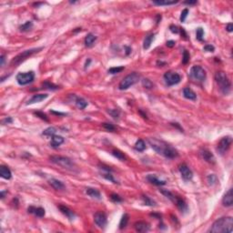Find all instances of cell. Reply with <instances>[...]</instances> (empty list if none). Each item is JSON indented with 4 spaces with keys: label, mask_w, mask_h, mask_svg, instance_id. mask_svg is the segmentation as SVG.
<instances>
[{
    "label": "cell",
    "mask_w": 233,
    "mask_h": 233,
    "mask_svg": "<svg viewBox=\"0 0 233 233\" xmlns=\"http://www.w3.org/2000/svg\"><path fill=\"white\" fill-rule=\"evenodd\" d=\"M32 27H33V23H32L31 21H27L25 24H23L22 26H20L19 29H20V31H22V32H27V31H29Z\"/></svg>",
    "instance_id": "d590c367"
},
{
    "label": "cell",
    "mask_w": 233,
    "mask_h": 233,
    "mask_svg": "<svg viewBox=\"0 0 233 233\" xmlns=\"http://www.w3.org/2000/svg\"><path fill=\"white\" fill-rule=\"evenodd\" d=\"M91 62V59H89L88 58V60H87L86 61V64H85V68H87V67H88V65H89V63H90Z\"/></svg>",
    "instance_id": "91938a15"
},
{
    "label": "cell",
    "mask_w": 233,
    "mask_h": 233,
    "mask_svg": "<svg viewBox=\"0 0 233 233\" xmlns=\"http://www.w3.org/2000/svg\"><path fill=\"white\" fill-rule=\"evenodd\" d=\"M34 78H35V74L33 71H29V72H25V73H18L16 75V81L21 86H25L33 82Z\"/></svg>",
    "instance_id": "ba28073f"
},
{
    "label": "cell",
    "mask_w": 233,
    "mask_h": 233,
    "mask_svg": "<svg viewBox=\"0 0 233 233\" xmlns=\"http://www.w3.org/2000/svg\"><path fill=\"white\" fill-rule=\"evenodd\" d=\"M169 29H170V31H171L172 33H175V34H178V33H180V28H178L177 26L172 25V26L169 27Z\"/></svg>",
    "instance_id": "681fc988"
},
{
    "label": "cell",
    "mask_w": 233,
    "mask_h": 233,
    "mask_svg": "<svg viewBox=\"0 0 233 233\" xmlns=\"http://www.w3.org/2000/svg\"><path fill=\"white\" fill-rule=\"evenodd\" d=\"M51 113L52 114H54V115H58V116H65L66 114L65 113H61V112H56V111H51Z\"/></svg>",
    "instance_id": "9f6ffc18"
},
{
    "label": "cell",
    "mask_w": 233,
    "mask_h": 233,
    "mask_svg": "<svg viewBox=\"0 0 233 233\" xmlns=\"http://www.w3.org/2000/svg\"><path fill=\"white\" fill-rule=\"evenodd\" d=\"M174 46H175V41L169 40V41L167 42V47H173Z\"/></svg>",
    "instance_id": "f5cc1de1"
},
{
    "label": "cell",
    "mask_w": 233,
    "mask_h": 233,
    "mask_svg": "<svg viewBox=\"0 0 233 233\" xmlns=\"http://www.w3.org/2000/svg\"><path fill=\"white\" fill-rule=\"evenodd\" d=\"M130 52H131V48L129 47H126V55L129 56L130 54Z\"/></svg>",
    "instance_id": "680465c9"
},
{
    "label": "cell",
    "mask_w": 233,
    "mask_h": 233,
    "mask_svg": "<svg viewBox=\"0 0 233 233\" xmlns=\"http://www.w3.org/2000/svg\"><path fill=\"white\" fill-rule=\"evenodd\" d=\"M129 220V214H124L122 216V218H121V220H120V222H119V229H125L127 227Z\"/></svg>",
    "instance_id": "4dcf8cb0"
},
{
    "label": "cell",
    "mask_w": 233,
    "mask_h": 233,
    "mask_svg": "<svg viewBox=\"0 0 233 233\" xmlns=\"http://www.w3.org/2000/svg\"><path fill=\"white\" fill-rule=\"evenodd\" d=\"M207 181H208V183H209V185L212 186V185H214V184H216V183H217V181H218V178H217L216 175L210 174V175H209L208 178H207Z\"/></svg>",
    "instance_id": "f35d334b"
},
{
    "label": "cell",
    "mask_w": 233,
    "mask_h": 233,
    "mask_svg": "<svg viewBox=\"0 0 233 233\" xmlns=\"http://www.w3.org/2000/svg\"><path fill=\"white\" fill-rule=\"evenodd\" d=\"M198 2L196 1V0H194V1H185L184 2V4L185 5H195V4H197Z\"/></svg>",
    "instance_id": "db71d44e"
},
{
    "label": "cell",
    "mask_w": 233,
    "mask_h": 233,
    "mask_svg": "<svg viewBox=\"0 0 233 233\" xmlns=\"http://www.w3.org/2000/svg\"><path fill=\"white\" fill-rule=\"evenodd\" d=\"M43 88H47V89H49V90H56V89L59 88V87L57 85H54L48 81H46L45 83H43Z\"/></svg>",
    "instance_id": "74e56055"
},
{
    "label": "cell",
    "mask_w": 233,
    "mask_h": 233,
    "mask_svg": "<svg viewBox=\"0 0 233 233\" xmlns=\"http://www.w3.org/2000/svg\"><path fill=\"white\" fill-rule=\"evenodd\" d=\"M110 199H111V200H112L113 202H115V203H120V202L123 201V200H122L121 197H120L119 195L116 194V193H112V194L110 195Z\"/></svg>",
    "instance_id": "b9f144b4"
},
{
    "label": "cell",
    "mask_w": 233,
    "mask_h": 233,
    "mask_svg": "<svg viewBox=\"0 0 233 233\" xmlns=\"http://www.w3.org/2000/svg\"><path fill=\"white\" fill-rule=\"evenodd\" d=\"M183 96H184L185 98L189 99V100H195L197 98L196 93L189 87H185L183 89Z\"/></svg>",
    "instance_id": "cb8c5ba5"
},
{
    "label": "cell",
    "mask_w": 233,
    "mask_h": 233,
    "mask_svg": "<svg viewBox=\"0 0 233 233\" xmlns=\"http://www.w3.org/2000/svg\"><path fill=\"white\" fill-rule=\"evenodd\" d=\"M189 58H190L189 53L187 50H184V52H183V57H182V63L185 64V65L188 64L189 61Z\"/></svg>",
    "instance_id": "f6af8a7d"
},
{
    "label": "cell",
    "mask_w": 233,
    "mask_h": 233,
    "mask_svg": "<svg viewBox=\"0 0 233 233\" xmlns=\"http://www.w3.org/2000/svg\"><path fill=\"white\" fill-rule=\"evenodd\" d=\"M215 80H216V83L220 88V90L224 95H228L230 92L231 83L225 72H223V71H219V72H217L215 74Z\"/></svg>",
    "instance_id": "3957f363"
},
{
    "label": "cell",
    "mask_w": 233,
    "mask_h": 233,
    "mask_svg": "<svg viewBox=\"0 0 233 233\" xmlns=\"http://www.w3.org/2000/svg\"><path fill=\"white\" fill-rule=\"evenodd\" d=\"M203 36H204L203 28H201V27L197 28V31H196V38H197V39H198L199 41H202L203 40Z\"/></svg>",
    "instance_id": "60d3db41"
},
{
    "label": "cell",
    "mask_w": 233,
    "mask_h": 233,
    "mask_svg": "<svg viewBox=\"0 0 233 233\" xmlns=\"http://www.w3.org/2000/svg\"><path fill=\"white\" fill-rule=\"evenodd\" d=\"M233 227V219L231 217H222L215 221L209 232L211 233H231Z\"/></svg>",
    "instance_id": "7a4b0ae2"
},
{
    "label": "cell",
    "mask_w": 233,
    "mask_h": 233,
    "mask_svg": "<svg viewBox=\"0 0 233 233\" xmlns=\"http://www.w3.org/2000/svg\"><path fill=\"white\" fill-rule=\"evenodd\" d=\"M96 40H97V37L95 35H93L92 33L87 34L86 36V38H85V45H86V47H92Z\"/></svg>",
    "instance_id": "d4e9b609"
},
{
    "label": "cell",
    "mask_w": 233,
    "mask_h": 233,
    "mask_svg": "<svg viewBox=\"0 0 233 233\" xmlns=\"http://www.w3.org/2000/svg\"><path fill=\"white\" fill-rule=\"evenodd\" d=\"M58 208L59 209V210H60L64 215H65V216H66L67 218H68L70 220H73L76 218V214H75V212H74L72 209H70L69 208H67V206H64V205H58Z\"/></svg>",
    "instance_id": "4fadbf2b"
},
{
    "label": "cell",
    "mask_w": 233,
    "mask_h": 233,
    "mask_svg": "<svg viewBox=\"0 0 233 233\" xmlns=\"http://www.w3.org/2000/svg\"><path fill=\"white\" fill-rule=\"evenodd\" d=\"M50 161L52 163L56 164L63 169H68V170H74L75 169V164L72 160L67 157L62 156H51L49 158Z\"/></svg>",
    "instance_id": "277c9868"
},
{
    "label": "cell",
    "mask_w": 233,
    "mask_h": 233,
    "mask_svg": "<svg viewBox=\"0 0 233 233\" xmlns=\"http://www.w3.org/2000/svg\"><path fill=\"white\" fill-rule=\"evenodd\" d=\"M226 29H227L228 32H232V30H233V25H232V24H228L227 27H226Z\"/></svg>",
    "instance_id": "816d5d0a"
},
{
    "label": "cell",
    "mask_w": 233,
    "mask_h": 233,
    "mask_svg": "<svg viewBox=\"0 0 233 233\" xmlns=\"http://www.w3.org/2000/svg\"><path fill=\"white\" fill-rule=\"evenodd\" d=\"M75 103H76V106L78 107L79 109H84L87 107V102L82 98H76Z\"/></svg>",
    "instance_id": "f1b7e54d"
},
{
    "label": "cell",
    "mask_w": 233,
    "mask_h": 233,
    "mask_svg": "<svg viewBox=\"0 0 233 233\" xmlns=\"http://www.w3.org/2000/svg\"><path fill=\"white\" fill-rule=\"evenodd\" d=\"M112 154H113L114 157H116L117 158H118V159L121 160V161H125V160L127 159V158H126V156H125V154H124L123 152H121L120 150H118V149H113Z\"/></svg>",
    "instance_id": "836d02e7"
},
{
    "label": "cell",
    "mask_w": 233,
    "mask_h": 233,
    "mask_svg": "<svg viewBox=\"0 0 233 233\" xmlns=\"http://www.w3.org/2000/svg\"><path fill=\"white\" fill-rule=\"evenodd\" d=\"M0 176H1L3 178H5V180H10L12 177V173L7 167L1 166L0 167Z\"/></svg>",
    "instance_id": "484cf974"
},
{
    "label": "cell",
    "mask_w": 233,
    "mask_h": 233,
    "mask_svg": "<svg viewBox=\"0 0 233 233\" xmlns=\"http://www.w3.org/2000/svg\"><path fill=\"white\" fill-rule=\"evenodd\" d=\"M135 149H136V150H138V151H139V152L144 151L145 149H146L145 142L143 141L142 139H138V140L136 142V144H135Z\"/></svg>",
    "instance_id": "d6a6232c"
},
{
    "label": "cell",
    "mask_w": 233,
    "mask_h": 233,
    "mask_svg": "<svg viewBox=\"0 0 233 233\" xmlns=\"http://www.w3.org/2000/svg\"><path fill=\"white\" fill-rule=\"evenodd\" d=\"M125 69L124 67H111L109 68V70H107V72H109V74H118V73H120L121 71H123Z\"/></svg>",
    "instance_id": "ab89813d"
},
{
    "label": "cell",
    "mask_w": 233,
    "mask_h": 233,
    "mask_svg": "<svg viewBox=\"0 0 233 233\" xmlns=\"http://www.w3.org/2000/svg\"><path fill=\"white\" fill-rule=\"evenodd\" d=\"M64 141H65V139H64L63 137L54 135L53 137H51V142H50V145H51L52 148L57 149V148H58L61 144H63Z\"/></svg>",
    "instance_id": "44dd1931"
},
{
    "label": "cell",
    "mask_w": 233,
    "mask_h": 233,
    "mask_svg": "<svg viewBox=\"0 0 233 233\" xmlns=\"http://www.w3.org/2000/svg\"><path fill=\"white\" fill-rule=\"evenodd\" d=\"M94 221L96 223V225L100 228V229H104L107 225V215L102 212V211H98L97 213H95L94 215Z\"/></svg>",
    "instance_id": "8fae6325"
},
{
    "label": "cell",
    "mask_w": 233,
    "mask_h": 233,
    "mask_svg": "<svg viewBox=\"0 0 233 233\" xmlns=\"http://www.w3.org/2000/svg\"><path fill=\"white\" fill-rule=\"evenodd\" d=\"M203 49H204L205 51H207V52H214L215 47H214L213 46H211V45H206Z\"/></svg>",
    "instance_id": "f907efd6"
},
{
    "label": "cell",
    "mask_w": 233,
    "mask_h": 233,
    "mask_svg": "<svg viewBox=\"0 0 233 233\" xmlns=\"http://www.w3.org/2000/svg\"><path fill=\"white\" fill-rule=\"evenodd\" d=\"M180 172L181 174V177L183 178V180L186 181L191 180L192 178H193V173L191 171V169L185 164H182L180 166Z\"/></svg>",
    "instance_id": "7c38bea8"
},
{
    "label": "cell",
    "mask_w": 233,
    "mask_h": 233,
    "mask_svg": "<svg viewBox=\"0 0 233 233\" xmlns=\"http://www.w3.org/2000/svg\"><path fill=\"white\" fill-rule=\"evenodd\" d=\"M222 204L225 207H230L233 204V196H232V189H229V191L224 195L222 199Z\"/></svg>",
    "instance_id": "2e32d148"
},
{
    "label": "cell",
    "mask_w": 233,
    "mask_h": 233,
    "mask_svg": "<svg viewBox=\"0 0 233 233\" xmlns=\"http://www.w3.org/2000/svg\"><path fill=\"white\" fill-rule=\"evenodd\" d=\"M56 132H57V129H56L55 128L49 127V128L46 129L43 131L42 134H43L44 136H47V137H53L54 135L56 134Z\"/></svg>",
    "instance_id": "e575fe53"
},
{
    "label": "cell",
    "mask_w": 233,
    "mask_h": 233,
    "mask_svg": "<svg viewBox=\"0 0 233 233\" xmlns=\"http://www.w3.org/2000/svg\"><path fill=\"white\" fill-rule=\"evenodd\" d=\"M142 85H143V87H144L145 88H149V89H150V88H152L154 87V84L148 78H144L142 80Z\"/></svg>",
    "instance_id": "7bdbcfd3"
},
{
    "label": "cell",
    "mask_w": 233,
    "mask_h": 233,
    "mask_svg": "<svg viewBox=\"0 0 233 233\" xmlns=\"http://www.w3.org/2000/svg\"><path fill=\"white\" fill-rule=\"evenodd\" d=\"M149 144L151 146V148L159 155L163 156L167 158H175L178 156V150L173 148L171 145H169V143L163 141V140H159L158 138H149L148 139Z\"/></svg>",
    "instance_id": "6da1fadb"
},
{
    "label": "cell",
    "mask_w": 233,
    "mask_h": 233,
    "mask_svg": "<svg viewBox=\"0 0 233 233\" xmlns=\"http://www.w3.org/2000/svg\"><path fill=\"white\" fill-rule=\"evenodd\" d=\"M174 203L177 205L178 209H180L181 212L185 213L186 211H188V205L187 203L185 202V200L183 199H181L180 197L178 196H175V200H174Z\"/></svg>",
    "instance_id": "9a60e30c"
},
{
    "label": "cell",
    "mask_w": 233,
    "mask_h": 233,
    "mask_svg": "<svg viewBox=\"0 0 233 233\" xmlns=\"http://www.w3.org/2000/svg\"><path fill=\"white\" fill-rule=\"evenodd\" d=\"M102 126H103V128H104L105 129H107V131H111V132H113V131L116 130L115 126H114L113 124H111V123H103V124H102Z\"/></svg>",
    "instance_id": "ee69618b"
},
{
    "label": "cell",
    "mask_w": 233,
    "mask_h": 233,
    "mask_svg": "<svg viewBox=\"0 0 233 233\" xmlns=\"http://www.w3.org/2000/svg\"><path fill=\"white\" fill-rule=\"evenodd\" d=\"M200 155L205 161H207L208 163H210V164L215 163V157H214V155L210 151H209L208 149H201L200 151Z\"/></svg>",
    "instance_id": "5bb4252c"
},
{
    "label": "cell",
    "mask_w": 233,
    "mask_h": 233,
    "mask_svg": "<svg viewBox=\"0 0 233 233\" xmlns=\"http://www.w3.org/2000/svg\"><path fill=\"white\" fill-rule=\"evenodd\" d=\"M36 116L37 117H38V118H40L41 119H43V120H45V121H48V118H47V116L45 114V113H43V112H40V111H37V112H35L34 113Z\"/></svg>",
    "instance_id": "7dc6e473"
},
{
    "label": "cell",
    "mask_w": 233,
    "mask_h": 233,
    "mask_svg": "<svg viewBox=\"0 0 233 233\" xmlns=\"http://www.w3.org/2000/svg\"><path fill=\"white\" fill-rule=\"evenodd\" d=\"M27 211L28 213H31V214H34L36 215L37 217L38 218H42L45 216V209L43 208H36V207H33V206H30L28 209H27Z\"/></svg>",
    "instance_id": "7402d4cb"
},
{
    "label": "cell",
    "mask_w": 233,
    "mask_h": 233,
    "mask_svg": "<svg viewBox=\"0 0 233 233\" xmlns=\"http://www.w3.org/2000/svg\"><path fill=\"white\" fill-rule=\"evenodd\" d=\"M47 97H48L47 94H36V95H34V96L27 102V105H31V104L41 102V101L47 99Z\"/></svg>",
    "instance_id": "d6986e66"
},
{
    "label": "cell",
    "mask_w": 233,
    "mask_h": 233,
    "mask_svg": "<svg viewBox=\"0 0 233 233\" xmlns=\"http://www.w3.org/2000/svg\"><path fill=\"white\" fill-rule=\"evenodd\" d=\"M231 143H232V138H231V137H224V138H222L220 140L219 144H218L217 150H218L219 153L221 154V155L225 154V153L229 150V147H230V145H231Z\"/></svg>",
    "instance_id": "30bf717a"
},
{
    "label": "cell",
    "mask_w": 233,
    "mask_h": 233,
    "mask_svg": "<svg viewBox=\"0 0 233 233\" xmlns=\"http://www.w3.org/2000/svg\"><path fill=\"white\" fill-rule=\"evenodd\" d=\"M141 199H142V201H143V203H144L145 205H147V206H150V207H155L157 204H156V202L153 200H151L149 197H148V196H146V195H143L142 197H141Z\"/></svg>",
    "instance_id": "1f68e13d"
},
{
    "label": "cell",
    "mask_w": 233,
    "mask_h": 233,
    "mask_svg": "<svg viewBox=\"0 0 233 233\" xmlns=\"http://www.w3.org/2000/svg\"><path fill=\"white\" fill-rule=\"evenodd\" d=\"M139 78L140 77L137 72H133V73L126 76L120 81V83L118 85V88L120 90H126V89L129 88L131 86H133L134 84L138 82Z\"/></svg>",
    "instance_id": "8992f818"
},
{
    "label": "cell",
    "mask_w": 233,
    "mask_h": 233,
    "mask_svg": "<svg viewBox=\"0 0 233 233\" xmlns=\"http://www.w3.org/2000/svg\"><path fill=\"white\" fill-rule=\"evenodd\" d=\"M159 191L162 193L165 197H167L169 200H170L171 201L174 202V200H175V196L173 195V193H171V192H170L169 190H168V189H159Z\"/></svg>",
    "instance_id": "8d00e7d4"
},
{
    "label": "cell",
    "mask_w": 233,
    "mask_h": 233,
    "mask_svg": "<svg viewBox=\"0 0 233 233\" xmlns=\"http://www.w3.org/2000/svg\"><path fill=\"white\" fill-rule=\"evenodd\" d=\"M164 80L167 86L171 87L174 85H177L180 82L181 77L176 72H172V71H168L164 74Z\"/></svg>",
    "instance_id": "9c48e42d"
},
{
    "label": "cell",
    "mask_w": 233,
    "mask_h": 233,
    "mask_svg": "<svg viewBox=\"0 0 233 233\" xmlns=\"http://www.w3.org/2000/svg\"><path fill=\"white\" fill-rule=\"evenodd\" d=\"M147 180L156 186H164L167 184L166 180H161L159 178H158L155 175H152V174H149L147 176Z\"/></svg>",
    "instance_id": "e0dca14e"
},
{
    "label": "cell",
    "mask_w": 233,
    "mask_h": 233,
    "mask_svg": "<svg viewBox=\"0 0 233 233\" xmlns=\"http://www.w3.org/2000/svg\"><path fill=\"white\" fill-rule=\"evenodd\" d=\"M154 5L157 6H170V5H175L178 3V1H168V0H154L152 1Z\"/></svg>",
    "instance_id": "f546056e"
},
{
    "label": "cell",
    "mask_w": 233,
    "mask_h": 233,
    "mask_svg": "<svg viewBox=\"0 0 233 233\" xmlns=\"http://www.w3.org/2000/svg\"><path fill=\"white\" fill-rule=\"evenodd\" d=\"M189 76L197 80V81H200V82H203L206 79L207 74H206V71L205 69L200 67V66H194L191 67L190 71H189Z\"/></svg>",
    "instance_id": "52a82bcc"
},
{
    "label": "cell",
    "mask_w": 233,
    "mask_h": 233,
    "mask_svg": "<svg viewBox=\"0 0 233 233\" xmlns=\"http://www.w3.org/2000/svg\"><path fill=\"white\" fill-rule=\"evenodd\" d=\"M107 113H109V115H111V117H113L114 118H118L119 114H120L118 109H109L107 110Z\"/></svg>",
    "instance_id": "bcb514c9"
},
{
    "label": "cell",
    "mask_w": 233,
    "mask_h": 233,
    "mask_svg": "<svg viewBox=\"0 0 233 233\" xmlns=\"http://www.w3.org/2000/svg\"><path fill=\"white\" fill-rule=\"evenodd\" d=\"M154 38H155V34L152 33V34L148 35L147 37H146V38H145V40H144V44H143V48H144V49H149V48L150 47V46H151V44H152Z\"/></svg>",
    "instance_id": "4316f807"
},
{
    "label": "cell",
    "mask_w": 233,
    "mask_h": 233,
    "mask_svg": "<svg viewBox=\"0 0 233 233\" xmlns=\"http://www.w3.org/2000/svg\"><path fill=\"white\" fill-rule=\"evenodd\" d=\"M188 14H189V9L188 8H185L182 12H181V15H180V21L181 22H184L187 18L188 16Z\"/></svg>",
    "instance_id": "c3c4849f"
},
{
    "label": "cell",
    "mask_w": 233,
    "mask_h": 233,
    "mask_svg": "<svg viewBox=\"0 0 233 233\" xmlns=\"http://www.w3.org/2000/svg\"><path fill=\"white\" fill-rule=\"evenodd\" d=\"M48 183L51 185V187L56 189V190H64L65 189V185L62 181L57 180V178H50L48 180Z\"/></svg>",
    "instance_id": "ac0fdd59"
},
{
    "label": "cell",
    "mask_w": 233,
    "mask_h": 233,
    "mask_svg": "<svg viewBox=\"0 0 233 233\" xmlns=\"http://www.w3.org/2000/svg\"><path fill=\"white\" fill-rule=\"evenodd\" d=\"M12 121H13V119L11 118H6L4 120H3V123L5 124V123H12Z\"/></svg>",
    "instance_id": "11a10c76"
},
{
    "label": "cell",
    "mask_w": 233,
    "mask_h": 233,
    "mask_svg": "<svg viewBox=\"0 0 233 233\" xmlns=\"http://www.w3.org/2000/svg\"><path fill=\"white\" fill-rule=\"evenodd\" d=\"M134 228L138 232H147L149 230V225L145 221H138L134 224Z\"/></svg>",
    "instance_id": "ffe728a7"
},
{
    "label": "cell",
    "mask_w": 233,
    "mask_h": 233,
    "mask_svg": "<svg viewBox=\"0 0 233 233\" xmlns=\"http://www.w3.org/2000/svg\"><path fill=\"white\" fill-rule=\"evenodd\" d=\"M5 194H6L5 191H1V199H4V198H5Z\"/></svg>",
    "instance_id": "94428289"
},
{
    "label": "cell",
    "mask_w": 233,
    "mask_h": 233,
    "mask_svg": "<svg viewBox=\"0 0 233 233\" xmlns=\"http://www.w3.org/2000/svg\"><path fill=\"white\" fill-rule=\"evenodd\" d=\"M0 60H1V63H0V66H3L4 65V62H5V55H2L1 58H0Z\"/></svg>",
    "instance_id": "6f0895ef"
},
{
    "label": "cell",
    "mask_w": 233,
    "mask_h": 233,
    "mask_svg": "<svg viewBox=\"0 0 233 233\" xmlns=\"http://www.w3.org/2000/svg\"><path fill=\"white\" fill-rule=\"evenodd\" d=\"M86 193L88 196H90L91 198H93V199H97V200H100L101 199V194H100V192L97 189L87 188L86 189Z\"/></svg>",
    "instance_id": "603a6c76"
},
{
    "label": "cell",
    "mask_w": 233,
    "mask_h": 233,
    "mask_svg": "<svg viewBox=\"0 0 233 233\" xmlns=\"http://www.w3.org/2000/svg\"><path fill=\"white\" fill-rule=\"evenodd\" d=\"M43 47H37V48H31V49H28V50H25L23 51L22 53L18 54L16 57H15L12 61H11V66L13 67H16L18 66L20 63H22L23 61H25L27 58H29L30 56L34 55L35 53H38L39 52L40 50H42Z\"/></svg>",
    "instance_id": "5b68a950"
},
{
    "label": "cell",
    "mask_w": 233,
    "mask_h": 233,
    "mask_svg": "<svg viewBox=\"0 0 233 233\" xmlns=\"http://www.w3.org/2000/svg\"><path fill=\"white\" fill-rule=\"evenodd\" d=\"M101 176H102L103 178H105L107 180H109L110 182H112V183H114V184H117V183H118V181L115 180L114 177H113V175L111 174V171H109V170H102Z\"/></svg>",
    "instance_id": "83f0119b"
}]
</instances>
